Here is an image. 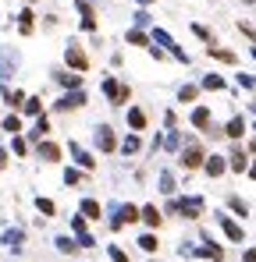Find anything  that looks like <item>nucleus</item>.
<instances>
[{"instance_id": "f257e3e1", "label": "nucleus", "mask_w": 256, "mask_h": 262, "mask_svg": "<svg viewBox=\"0 0 256 262\" xmlns=\"http://www.w3.org/2000/svg\"><path fill=\"white\" fill-rule=\"evenodd\" d=\"M206 209V198L203 195H185V198H171L164 205V216H181V220H199Z\"/></svg>"}, {"instance_id": "f03ea898", "label": "nucleus", "mask_w": 256, "mask_h": 262, "mask_svg": "<svg viewBox=\"0 0 256 262\" xmlns=\"http://www.w3.org/2000/svg\"><path fill=\"white\" fill-rule=\"evenodd\" d=\"M178 163H181L185 170H203V163H206V149L199 145V138H185V149L178 152Z\"/></svg>"}, {"instance_id": "7ed1b4c3", "label": "nucleus", "mask_w": 256, "mask_h": 262, "mask_svg": "<svg viewBox=\"0 0 256 262\" xmlns=\"http://www.w3.org/2000/svg\"><path fill=\"white\" fill-rule=\"evenodd\" d=\"M100 89H103V96H107V99H110V103H114V107H125V103H128V99H132V89H128V85H125V82H118V78H114V74H107V78H103V85H100Z\"/></svg>"}, {"instance_id": "20e7f679", "label": "nucleus", "mask_w": 256, "mask_h": 262, "mask_svg": "<svg viewBox=\"0 0 256 262\" xmlns=\"http://www.w3.org/2000/svg\"><path fill=\"white\" fill-rule=\"evenodd\" d=\"M18 64H21V54L14 46H0V85H7L18 74Z\"/></svg>"}, {"instance_id": "39448f33", "label": "nucleus", "mask_w": 256, "mask_h": 262, "mask_svg": "<svg viewBox=\"0 0 256 262\" xmlns=\"http://www.w3.org/2000/svg\"><path fill=\"white\" fill-rule=\"evenodd\" d=\"M150 39H153L157 46H164V54H171L178 64H189V54H185V50L174 43V36H171V32H164V29H153V32H150Z\"/></svg>"}, {"instance_id": "423d86ee", "label": "nucleus", "mask_w": 256, "mask_h": 262, "mask_svg": "<svg viewBox=\"0 0 256 262\" xmlns=\"http://www.w3.org/2000/svg\"><path fill=\"white\" fill-rule=\"evenodd\" d=\"M85 103H89L85 89H72V92H61V99L54 103V110L57 114H72V110H82Z\"/></svg>"}, {"instance_id": "0eeeda50", "label": "nucleus", "mask_w": 256, "mask_h": 262, "mask_svg": "<svg viewBox=\"0 0 256 262\" xmlns=\"http://www.w3.org/2000/svg\"><path fill=\"white\" fill-rule=\"evenodd\" d=\"M92 145H96L100 152H118L121 142H118V135H114L110 124H96V128H92Z\"/></svg>"}, {"instance_id": "6e6552de", "label": "nucleus", "mask_w": 256, "mask_h": 262, "mask_svg": "<svg viewBox=\"0 0 256 262\" xmlns=\"http://www.w3.org/2000/svg\"><path fill=\"white\" fill-rule=\"evenodd\" d=\"M36 160H43V163H61L64 160V149L57 145V142H50V138H43V142H36Z\"/></svg>"}, {"instance_id": "1a4fd4ad", "label": "nucleus", "mask_w": 256, "mask_h": 262, "mask_svg": "<svg viewBox=\"0 0 256 262\" xmlns=\"http://www.w3.org/2000/svg\"><path fill=\"white\" fill-rule=\"evenodd\" d=\"M64 64L82 74V71H89V54H85L79 43H68V50H64Z\"/></svg>"}, {"instance_id": "9d476101", "label": "nucleus", "mask_w": 256, "mask_h": 262, "mask_svg": "<svg viewBox=\"0 0 256 262\" xmlns=\"http://www.w3.org/2000/svg\"><path fill=\"white\" fill-rule=\"evenodd\" d=\"M203 174H206L210 181H217V177H224V174H228V156H221V152H206V163H203Z\"/></svg>"}, {"instance_id": "9b49d317", "label": "nucleus", "mask_w": 256, "mask_h": 262, "mask_svg": "<svg viewBox=\"0 0 256 262\" xmlns=\"http://www.w3.org/2000/svg\"><path fill=\"white\" fill-rule=\"evenodd\" d=\"M68 152H72V160H75V167H79V170H85V174H92V170H96L92 152H89V149H82L79 142H68Z\"/></svg>"}, {"instance_id": "f8f14e48", "label": "nucleus", "mask_w": 256, "mask_h": 262, "mask_svg": "<svg viewBox=\"0 0 256 262\" xmlns=\"http://www.w3.org/2000/svg\"><path fill=\"white\" fill-rule=\"evenodd\" d=\"M214 216H217V223H221V230H224V238H228V241H235V245H242V241H246V230H242L228 213H214Z\"/></svg>"}, {"instance_id": "ddd939ff", "label": "nucleus", "mask_w": 256, "mask_h": 262, "mask_svg": "<svg viewBox=\"0 0 256 262\" xmlns=\"http://www.w3.org/2000/svg\"><path fill=\"white\" fill-rule=\"evenodd\" d=\"M54 82H57L64 92H72V89H82V74H79V71H72V67H64V71H54Z\"/></svg>"}, {"instance_id": "4468645a", "label": "nucleus", "mask_w": 256, "mask_h": 262, "mask_svg": "<svg viewBox=\"0 0 256 262\" xmlns=\"http://www.w3.org/2000/svg\"><path fill=\"white\" fill-rule=\"evenodd\" d=\"M228 167H231V174H246V170H249V152H246L242 145H231Z\"/></svg>"}, {"instance_id": "2eb2a0df", "label": "nucleus", "mask_w": 256, "mask_h": 262, "mask_svg": "<svg viewBox=\"0 0 256 262\" xmlns=\"http://www.w3.org/2000/svg\"><path fill=\"white\" fill-rule=\"evenodd\" d=\"M139 220H143L150 230H157V227L164 223V213H160L157 205H150V202H146V205H139Z\"/></svg>"}, {"instance_id": "dca6fc26", "label": "nucleus", "mask_w": 256, "mask_h": 262, "mask_svg": "<svg viewBox=\"0 0 256 262\" xmlns=\"http://www.w3.org/2000/svg\"><path fill=\"white\" fill-rule=\"evenodd\" d=\"M125 121H128V128H132V131H146V124H150V114H146L143 107H128Z\"/></svg>"}, {"instance_id": "f3484780", "label": "nucleus", "mask_w": 256, "mask_h": 262, "mask_svg": "<svg viewBox=\"0 0 256 262\" xmlns=\"http://www.w3.org/2000/svg\"><path fill=\"white\" fill-rule=\"evenodd\" d=\"M246 128H249V124H246V117H242V114H235V117L224 124V138L239 142V138H246Z\"/></svg>"}, {"instance_id": "a211bd4d", "label": "nucleus", "mask_w": 256, "mask_h": 262, "mask_svg": "<svg viewBox=\"0 0 256 262\" xmlns=\"http://www.w3.org/2000/svg\"><path fill=\"white\" fill-rule=\"evenodd\" d=\"M189 121H192V128H196V131H206L210 124H214V117H210V107H192Z\"/></svg>"}, {"instance_id": "6ab92c4d", "label": "nucleus", "mask_w": 256, "mask_h": 262, "mask_svg": "<svg viewBox=\"0 0 256 262\" xmlns=\"http://www.w3.org/2000/svg\"><path fill=\"white\" fill-rule=\"evenodd\" d=\"M0 245H7V248H14V252H18V248L25 245V230H21V227L4 230V234H0Z\"/></svg>"}, {"instance_id": "aec40b11", "label": "nucleus", "mask_w": 256, "mask_h": 262, "mask_svg": "<svg viewBox=\"0 0 256 262\" xmlns=\"http://www.w3.org/2000/svg\"><path fill=\"white\" fill-rule=\"evenodd\" d=\"M46 135H50V117H46V114H39V117H36V124H32V131H29V142H43Z\"/></svg>"}, {"instance_id": "412c9836", "label": "nucleus", "mask_w": 256, "mask_h": 262, "mask_svg": "<svg viewBox=\"0 0 256 262\" xmlns=\"http://www.w3.org/2000/svg\"><path fill=\"white\" fill-rule=\"evenodd\" d=\"M164 149H168V152H181V149H185V135L178 128L164 131Z\"/></svg>"}, {"instance_id": "4be33fe9", "label": "nucleus", "mask_w": 256, "mask_h": 262, "mask_svg": "<svg viewBox=\"0 0 256 262\" xmlns=\"http://www.w3.org/2000/svg\"><path fill=\"white\" fill-rule=\"evenodd\" d=\"M79 213H82L85 220H100V216H103V205H100L96 198H82V202H79Z\"/></svg>"}, {"instance_id": "5701e85b", "label": "nucleus", "mask_w": 256, "mask_h": 262, "mask_svg": "<svg viewBox=\"0 0 256 262\" xmlns=\"http://www.w3.org/2000/svg\"><path fill=\"white\" fill-rule=\"evenodd\" d=\"M199 92H203V89H199V82H185V85L178 89V103H196V99H199Z\"/></svg>"}, {"instance_id": "b1692460", "label": "nucleus", "mask_w": 256, "mask_h": 262, "mask_svg": "<svg viewBox=\"0 0 256 262\" xmlns=\"http://www.w3.org/2000/svg\"><path fill=\"white\" fill-rule=\"evenodd\" d=\"M39 114H43V99H39V96H25V103H21V117H32V121H36Z\"/></svg>"}, {"instance_id": "393cba45", "label": "nucleus", "mask_w": 256, "mask_h": 262, "mask_svg": "<svg viewBox=\"0 0 256 262\" xmlns=\"http://www.w3.org/2000/svg\"><path fill=\"white\" fill-rule=\"evenodd\" d=\"M139 149H143V138H139V131H132V135H128V138L118 145V152H121V156H135Z\"/></svg>"}, {"instance_id": "a878e982", "label": "nucleus", "mask_w": 256, "mask_h": 262, "mask_svg": "<svg viewBox=\"0 0 256 262\" xmlns=\"http://www.w3.org/2000/svg\"><path fill=\"white\" fill-rule=\"evenodd\" d=\"M199 89H206V92H224V89H228V82H224L221 74H203Z\"/></svg>"}, {"instance_id": "bb28decb", "label": "nucleus", "mask_w": 256, "mask_h": 262, "mask_svg": "<svg viewBox=\"0 0 256 262\" xmlns=\"http://www.w3.org/2000/svg\"><path fill=\"white\" fill-rule=\"evenodd\" d=\"M125 39H128L132 46H146V50L153 46V39H150V36H146L143 29H128V32H125Z\"/></svg>"}, {"instance_id": "cd10ccee", "label": "nucleus", "mask_w": 256, "mask_h": 262, "mask_svg": "<svg viewBox=\"0 0 256 262\" xmlns=\"http://www.w3.org/2000/svg\"><path fill=\"white\" fill-rule=\"evenodd\" d=\"M0 92H4V99H7V107H14V110H21V103H25V92H21V89H7V85H0Z\"/></svg>"}, {"instance_id": "c85d7f7f", "label": "nucleus", "mask_w": 256, "mask_h": 262, "mask_svg": "<svg viewBox=\"0 0 256 262\" xmlns=\"http://www.w3.org/2000/svg\"><path fill=\"white\" fill-rule=\"evenodd\" d=\"M0 131H7V135H21V114H7V117L0 121Z\"/></svg>"}, {"instance_id": "c756f323", "label": "nucleus", "mask_w": 256, "mask_h": 262, "mask_svg": "<svg viewBox=\"0 0 256 262\" xmlns=\"http://www.w3.org/2000/svg\"><path fill=\"white\" fill-rule=\"evenodd\" d=\"M228 209H231L235 216H249V202L242 195H228Z\"/></svg>"}, {"instance_id": "7c9ffc66", "label": "nucleus", "mask_w": 256, "mask_h": 262, "mask_svg": "<svg viewBox=\"0 0 256 262\" xmlns=\"http://www.w3.org/2000/svg\"><path fill=\"white\" fill-rule=\"evenodd\" d=\"M18 29H21V36H32V29H36V14H32V11H21V14H18Z\"/></svg>"}, {"instance_id": "2f4dec72", "label": "nucleus", "mask_w": 256, "mask_h": 262, "mask_svg": "<svg viewBox=\"0 0 256 262\" xmlns=\"http://www.w3.org/2000/svg\"><path fill=\"white\" fill-rule=\"evenodd\" d=\"M85 181V170H79V167H64V185L68 188H75V185H82Z\"/></svg>"}, {"instance_id": "473e14b6", "label": "nucleus", "mask_w": 256, "mask_h": 262, "mask_svg": "<svg viewBox=\"0 0 256 262\" xmlns=\"http://www.w3.org/2000/svg\"><path fill=\"white\" fill-rule=\"evenodd\" d=\"M206 54H210L214 61H221V64H235V54H231V50H221V46H206Z\"/></svg>"}, {"instance_id": "72a5a7b5", "label": "nucleus", "mask_w": 256, "mask_h": 262, "mask_svg": "<svg viewBox=\"0 0 256 262\" xmlns=\"http://www.w3.org/2000/svg\"><path fill=\"white\" fill-rule=\"evenodd\" d=\"M54 245H57V252H64V255H75V252H79V241H75V238H57Z\"/></svg>"}, {"instance_id": "f704fd0d", "label": "nucleus", "mask_w": 256, "mask_h": 262, "mask_svg": "<svg viewBox=\"0 0 256 262\" xmlns=\"http://www.w3.org/2000/svg\"><path fill=\"white\" fill-rule=\"evenodd\" d=\"M139 248H143L146 255H153V252L160 248V241H157V234H143V238H139Z\"/></svg>"}, {"instance_id": "c9c22d12", "label": "nucleus", "mask_w": 256, "mask_h": 262, "mask_svg": "<svg viewBox=\"0 0 256 262\" xmlns=\"http://www.w3.org/2000/svg\"><path fill=\"white\" fill-rule=\"evenodd\" d=\"M174 188H178L174 174H171V170H160V192H164V195H174Z\"/></svg>"}, {"instance_id": "e433bc0d", "label": "nucleus", "mask_w": 256, "mask_h": 262, "mask_svg": "<svg viewBox=\"0 0 256 262\" xmlns=\"http://www.w3.org/2000/svg\"><path fill=\"white\" fill-rule=\"evenodd\" d=\"M11 152H14V156H29V138L14 135V138H11Z\"/></svg>"}, {"instance_id": "4c0bfd02", "label": "nucleus", "mask_w": 256, "mask_h": 262, "mask_svg": "<svg viewBox=\"0 0 256 262\" xmlns=\"http://www.w3.org/2000/svg\"><path fill=\"white\" fill-rule=\"evenodd\" d=\"M36 209H39L43 216H57V205H54L50 198H43V195H36Z\"/></svg>"}, {"instance_id": "58836bf2", "label": "nucleus", "mask_w": 256, "mask_h": 262, "mask_svg": "<svg viewBox=\"0 0 256 262\" xmlns=\"http://www.w3.org/2000/svg\"><path fill=\"white\" fill-rule=\"evenodd\" d=\"M192 36H199L203 43H210V46H214V32H210L206 25H199V21H192Z\"/></svg>"}, {"instance_id": "ea45409f", "label": "nucleus", "mask_w": 256, "mask_h": 262, "mask_svg": "<svg viewBox=\"0 0 256 262\" xmlns=\"http://www.w3.org/2000/svg\"><path fill=\"white\" fill-rule=\"evenodd\" d=\"M132 21H135V29H150V11H135Z\"/></svg>"}, {"instance_id": "a19ab883", "label": "nucleus", "mask_w": 256, "mask_h": 262, "mask_svg": "<svg viewBox=\"0 0 256 262\" xmlns=\"http://www.w3.org/2000/svg\"><path fill=\"white\" fill-rule=\"evenodd\" d=\"M235 78H239V85H242V89H256V74H246V71H239Z\"/></svg>"}, {"instance_id": "79ce46f5", "label": "nucleus", "mask_w": 256, "mask_h": 262, "mask_svg": "<svg viewBox=\"0 0 256 262\" xmlns=\"http://www.w3.org/2000/svg\"><path fill=\"white\" fill-rule=\"evenodd\" d=\"M85 223H89V220H85L82 213H75V216H72V230H75V234H85Z\"/></svg>"}, {"instance_id": "37998d69", "label": "nucleus", "mask_w": 256, "mask_h": 262, "mask_svg": "<svg viewBox=\"0 0 256 262\" xmlns=\"http://www.w3.org/2000/svg\"><path fill=\"white\" fill-rule=\"evenodd\" d=\"M107 255H110L114 262H128V255H125V252H121L118 245H110V248H107Z\"/></svg>"}, {"instance_id": "c03bdc74", "label": "nucleus", "mask_w": 256, "mask_h": 262, "mask_svg": "<svg viewBox=\"0 0 256 262\" xmlns=\"http://www.w3.org/2000/svg\"><path fill=\"white\" fill-rule=\"evenodd\" d=\"M75 241H79V248H92V245H96V241H92V234H89V230H85V234H79V238H75Z\"/></svg>"}, {"instance_id": "a18cd8bd", "label": "nucleus", "mask_w": 256, "mask_h": 262, "mask_svg": "<svg viewBox=\"0 0 256 262\" xmlns=\"http://www.w3.org/2000/svg\"><path fill=\"white\" fill-rule=\"evenodd\" d=\"M75 7H79V14H82V18H92V4H85V0H75Z\"/></svg>"}, {"instance_id": "49530a36", "label": "nucleus", "mask_w": 256, "mask_h": 262, "mask_svg": "<svg viewBox=\"0 0 256 262\" xmlns=\"http://www.w3.org/2000/svg\"><path fill=\"white\" fill-rule=\"evenodd\" d=\"M164 128H178V114H174V110H168V114H164Z\"/></svg>"}, {"instance_id": "de8ad7c7", "label": "nucleus", "mask_w": 256, "mask_h": 262, "mask_svg": "<svg viewBox=\"0 0 256 262\" xmlns=\"http://www.w3.org/2000/svg\"><path fill=\"white\" fill-rule=\"evenodd\" d=\"M239 29H242V32H246V36L256 43V25H249V21H239Z\"/></svg>"}, {"instance_id": "09e8293b", "label": "nucleus", "mask_w": 256, "mask_h": 262, "mask_svg": "<svg viewBox=\"0 0 256 262\" xmlns=\"http://www.w3.org/2000/svg\"><path fill=\"white\" fill-rule=\"evenodd\" d=\"M7 163H11V160H7V149H4V145H0V170H4V167H7Z\"/></svg>"}, {"instance_id": "8fccbe9b", "label": "nucleus", "mask_w": 256, "mask_h": 262, "mask_svg": "<svg viewBox=\"0 0 256 262\" xmlns=\"http://www.w3.org/2000/svg\"><path fill=\"white\" fill-rule=\"evenodd\" d=\"M246 174H249V181H256V160H249V170Z\"/></svg>"}, {"instance_id": "3c124183", "label": "nucleus", "mask_w": 256, "mask_h": 262, "mask_svg": "<svg viewBox=\"0 0 256 262\" xmlns=\"http://www.w3.org/2000/svg\"><path fill=\"white\" fill-rule=\"evenodd\" d=\"M246 152H249V156L256 160V138H249V145H246Z\"/></svg>"}, {"instance_id": "603ef678", "label": "nucleus", "mask_w": 256, "mask_h": 262, "mask_svg": "<svg viewBox=\"0 0 256 262\" xmlns=\"http://www.w3.org/2000/svg\"><path fill=\"white\" fill-rule=\"evenodd\" d=\"M246 262H256V248H246Z\"/></svg>"}, {"instance_id": "864d4df0", "label": "nucleus", "mask_w": 256, "mask_h": 262, "mask_svg": "<svg viewBox=\"0 0 256 262\" xmlns=\"http://www.w3.org/2000/svg\"><path fill=\"white\" fill-rule=\"evenodd\" d=\"M249 114H253V117H256V99H253V103H249Z\"/></svg>"}, {"instance_id": "5fc2aeb1", "label": "nucleus", "mask_w": 256, "mask_h": 262, "mask_svg": "<svg viewBox=\"0 0 256 262\" xmlns=\"http://www.w3.org/2000/svg\"><path fill=\"white\" fill-rule=\"evenodd\" d=\"M139 4H143V7H150V4H153V0H139Z\"/></svg>"}, {"instance_id": "6e6d98bb", "label": "nucleus", "mask_w": 256, "mask_h": 262, "mask_svg": "<svg viewBox=\"0 0 256 262\" xmlns=\"http://www.w3.org/2000/svg\"><path fill=\"white\" fill-rule=\"evenodd\" d=\"M249 54H253V61H256V46H253V50H249Z\"/></svg>"}, {"instance_id": "4d7b16f0", "label": "nucleus", "mask_w": 256, "mask_h": 262, "mask_svg": "<svg viewBox=\"0 0 256 262\" xmlns=\"http://www.w3.org/2000/svg\"><path fill=\"white\" fill-rule=\"evenodd\" d=\"M242 4H256V0H242Z\"/></svg>"}, {"instance_id": "13d9d810", "label": "nucleus", "mask_w": 256, "mask_h": 262, "mask_svg": "<svg viewBox=\"0 0 256 262\" xmlns=\"http://www.w3.org/2000/svg\"><path fill=\"white\" fill-rule=\"evenodd\" d=\"M253 131H256V124H253Z\"/></svg>"}]
</instances>
